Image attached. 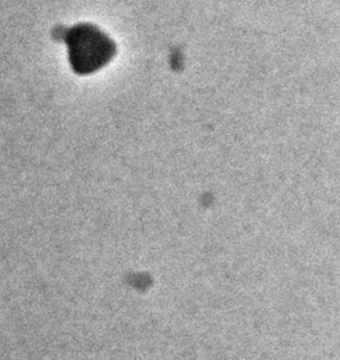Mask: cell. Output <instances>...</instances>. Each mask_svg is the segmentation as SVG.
Masks as SVG:
<instances>
[{"mask_svg": "<svg viewBox=\"0 0 340 360\" xmlns=\"http://www.w3.org/2000/svg\"><path fill=\"white\" fill-rule=\"evenodd\" d=\"M69 56L73 68L80 73H90L103 68L112 56L110 38L91 25H79L69 32Z\"/></svg>", "mask_w": 340, "mask_h": 360, "instance_id": "1", "label": "cell"}]
</instances>
